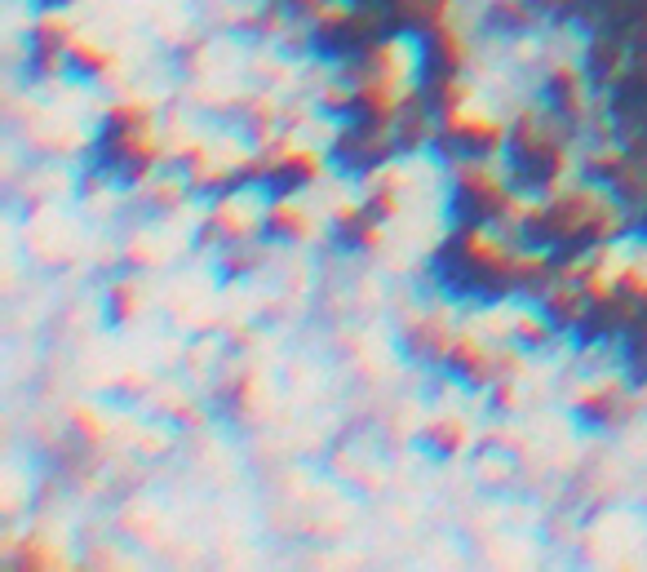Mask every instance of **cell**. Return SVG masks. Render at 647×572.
Masks as SVG:
<instances>
[]
</instances>
